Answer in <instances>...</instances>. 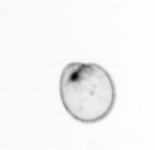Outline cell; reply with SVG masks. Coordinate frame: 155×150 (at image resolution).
<instances>
[{"label":"cell","instance_id":"obj_1","mask_svg":"<svg viewBox=\"0 0 155 150\" xmlns=\"http://www.w3.org/2000/svg\"><path fill=\"white\" fill-rule=\"evenodd\" d=\"M59 93L66 112L82 123L103 120L112 112L116 101L112 77L96 63L73 62L67 64L60 76Z\"/></svg>","mask_w":155,"mask_h":150}]
</instances>
